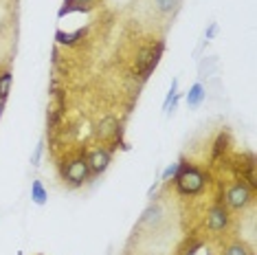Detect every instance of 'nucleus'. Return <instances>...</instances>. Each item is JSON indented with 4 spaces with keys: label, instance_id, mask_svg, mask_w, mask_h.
Returning <instances> with one entry per match:
<instances>
[{
    "label": "nucleus",
    "instance_id": "nucleus-2",
    "mask_svg": "<svg viewBox=\"0 0 257 255\" xmlns=\"http://www.w3.org/2000/svg\"><path fill=\"white\" fill-rule=\"evenodd\" d=\"M163 51H165V44H163V42H156V46H148V49L139 51L137 68H139V75H141L143 79L150 77V73L156 68V64H159Z\"/></svg>",
    "mask_w": 257,
    "mask_h": 255
},
{
    "label": "nucleus",
    "instance_id": "nucleus-17",
    "mask_svg": "<svg viewBox=\"0 0 257 255\" xmlns=\"http://www.w3.org/2000/svg\"><path fill=\"white\" fill-rule=\"evenodd\" d=\"M42 150H44V143L40 141L38 146H36V150H33V154H31V165H38V163H40V156H42Z\"/></svg>",
    "mask_w": 257,
    "mask_h": 255
},
{
    "label": "nucleus",
    "instance_id": "nucleus-7",
    "mask_svg": "<svg viewBox=\"0 0 257 255\" xmlns=\"http://www.w3.org/2000/svg\"><path fill=\"white\" fill-rule=\"evenodd\" d=\"M116 132H119V121L114 117H106L99 123V137L101 139H110V137H114Z\"/></svg>",
    "mask_w": 257,
    "mask_h": 255
},
{
    "label": "nucleus",
    "instance_id": "nucleus-3",
    "mask_svg": "<svg viewBox=\"0 0 257 255\" xmlns=\"http://www.w3.org/2000/svg\"><path fill=\"white\" fill-rule=\"evenodd\" d=\"M64 178H66L68 183L73 185V187H79V185H84L88 181L90 176V170H88V163H86V159H73L71 163L64 167Z\"/></svg>",
    "mask_w": 257,
    "mask_h": 255
},
{
    "label": "nucleus",
    "instance_id": "nucleus-20",
    "mask_svg": "<svg viewBox=\"0 0 257 255\" xmlns=\"http://www.w3.org/2000/svg\"><path fill=\"white\" fill-rule=\"evenodd\" d=\"M3 108H5V103H3V101H0V117H3Z\"/></svg>",
    "mask_w": 257,
    "mask_h": 255
},
{
    "label": "nucleus",
    "instance_id": "nucleus-8",
    "mask_svg": "<svg viewBox=\"0 0 257 255\" xmlns=\"http://www.w3.org/2000/svg\"><path fill=\"white\" fill-rule=\"evenodd\" d=\"M204 99V88H202V84H194L189 88V92H187V103H189L191 108H196V106H200Z\"/></svg>",
    "mask_w": 257,
    "mask_h": 255
},
{
    "label": "nucleus",
    "instance_id": "nucleus-12",
    "mask_svg": "<svg viewBox=\"0 0 257 255\" xmlns=\"http://www.w3.org/2000/svg\"><path fill=\"white\" fill-rule=\"evenodd\" d=\"M226 146H229V137H226V135H220L218 139H215V143H213V154H211V159H213V161L220 159L222 152L226 150Z\"/></svg>",
    "mask_w": 257,
    "mask_h": 255
},
{
    "label": "nucleus",
    "instance_id": "nucleus-10",
    "mask_svg": "<svg viewBox=\"0 0 257 255\" xmlns=\"http://www.w3.org/2000/svg\"><path fill=\"white\" fill-rule=\"evenodd\" d=\"M55 38H57V42H62V44H75L79 38H84V29H77L75 33H64V31H57L55 33Z\"/></svg>",
    "mask_w": 257,
    "mask_h": 255
},
{
    "label": "nucleus",
    "instance_id": "nucleus-11",
    "mask_svg": "<svg viewBox=\"0 0 257 255\" xmlns=\"http://www.w3.org/2000/svg\"><path fill=\"white\" fill-rule=\"evenodd\" d=\"M9 88H11V73L5 71L3 75H0V101L5 103V99H7L9 95Z\"/></svg>",
    "mask_w": 257,
    "mask_h": 255
},
{
    "label": "nucleus",
    "instance_id": "nucleus-1",
    "mask_svg": "<svg viewBox=\"0 0 257 255\" xmlns=\"http://www.w3.org/2000/svg\"><path fill=\"white\" fill-rule=\"evenodd\" d=\"M174 181H176V187H178V191L183 196H194V194H200V191L204 189L207 176H204L198 167L185 165L183 170L174 176Z\"/></svg>",
    "mask_w": 257,
    "mask_h": 255
},
{
    "label": "nucleus",
    "instance_id": "nucleus-13",
    "mask_svg": "<svg viewBox=\"0 0 257 255\" xmlns=\"http://www.w3.org/2000/svg\"><path fill=\"white\" fill-rule=\"evenodd\" d=\"M154 5L161 14H172L178 7V0H154Z\"/></svg>",
    "mask_w": 257,
    "mask_h": 255
},
{
    "label": "nucleus",
    "instance_id": "nucleus-19",
    "mask_svg": "<svg viewBox=\"0 0 257 255\" xmlns=\"http://www.w3.org/2000/svg\"><path fill=\"white\" fill-rule=\"evenodd\" d=\"M215 31H218V25H215V22H213V25L207 29V40H211V38L215 36Z\"/></svg>",
    "mask_w": 257,
    "mask_h": 255
},
{
    "label": "nucleus",
    "instance_id": "nucleus-18",
    "mask_svg": "<svg viewBox=\"0 0 257 255\" xmlns=\"http://www.w3.org/2000/svg\"><path fill=\"white\" fill-rule=\"evenodd\" d=\"M224 255H248V251H246V248H244L242 244H233V246L226 248Z\"/></svg>",
    "mask_w": 257,
    "mask_h": 255
},
{
    "label": "nucleus",
    "instance_id": "nucleus-9",
    "mask_svg": "<svg viewBox=\"0 0 257 255\" xmlns=\"http://www.w3.org/2000/svg\"><path fill=\"white\" fill-rule=\"evenodd\" d=\"M31 198L36 205H44L46 198H49V194H46V189H44V185L40 183V181H33L31 185Z\"/></svg>",
    "mask_w": 257,
    "mask_h": 255
},
{
    "label": "nucleus",
    "instance_id": "nucleus-4",
    "mask_svg": "<svg viewBox=\"0 0 257 255\" xmlns=\"http://www.w3.org/2000/svg\"><path fill=\"white\" fill-rule=\"evenodd\" d=\"M250 198H253V191H250L248 185L244 183H237L233 185V187L226 191V202L233 207V209H242V207H246Z\"/></svg>",
    "mask_w": 257,
    "mask_h": 255
},
{
    "label": "nucleus",
    "instance_id": "nucleus-14",
    "mask_svg": "<svg viewBox=\"0 0 257 255\" xmlns=\"http://www.w3.org/2000/svg\"><path fill=\"white\" fill-rule=\"evenodd\" d=\"M187 163H185V161H178V163H174V165H169L167 167V170L165 172H163V181H167V178H174V176H176V174L180 172V170H183V167H185Z\"/></svg>",
    "mask_w": 257,
    "mask_h": 255
},
{
    "label": "nucleus",
    "instance_id": "nucleus-6",
    "mask_svg": "<svg viewBox=\"0 0 257 255\" xmlns=\"http://www.w3.org/2000/svg\"><path fill=\"white\" fill-rule=\"evenodd\" d=\"M229 224V211L224 209V205H215L209 211V229L211 231H222Z\"/></svg>",
    "mask_w": 257,
    "mask_h": 255
},
{
    "label": "nucleus",
    "instance_id": "nucleus-15",
    "mask_svg": "<svg viewBox=\"0 0 257 255\" xmlns=\"http://www.w3.org/2000/svg\"><path fill=\"white\" fill-rule=\"evenodd\" d=\"M90 0H64V7L60 9V16H64V14H68V11H71L75 5H77V7H81V5H88Z\"/></svg>",
    "mask_w": 257,
    "mask_h": 255
},
{
    "label": "nucleus",
    "instance_id": "nucleus-16",
    "mask_svg": "<svg viewBox=\"0 0 257 255\" xmlns=\"http://www.w3.org/2000/svg\"><path fill=\"white\" fill-rule=\"evenodd\" d=\"M215 64H218V60H215V57H211V60H209V64H207V62L200 64V75H202V77H209V73H211L213 68H215Z\"/></svg>",
    "mask_w": 257,
    "mask_h": 255
},
{
    "label": "nucleus",
    "instance_id": "nucleus-5",
    "mask_svg": "<svg viewBox=\"0 0 257 255\" xmlns=\"http://www.w3.org/2000/svg\"><path fill=\"white\" fill-rule=\"evenodd\" d=\"M86 163H88V170L92 174H101L106 167L110 165V152L108 150H92L88 154V159H86Z\"/></svg>",
    "mask_w": 257,
    "mask_h": 255
}]
</instances>
